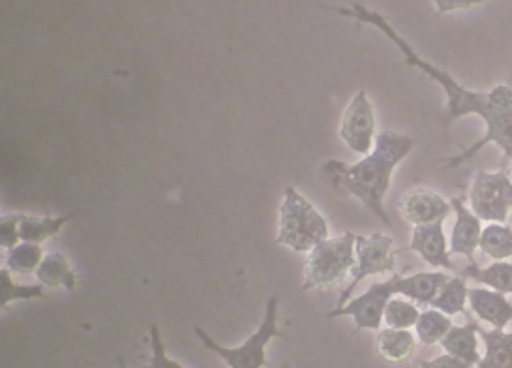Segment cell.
Segmentation results:
<instances>
[{
  "label": "cell",
  "mask_w": 512,
  "mask_h": 368,
  "mask_svg": "<svg viewBox=\"0 0 512 368\" xmlns=\"http://www.w3.org/2000/svg\"><path fill=\"white\" fill-rule=\"evenodd\" d=\"M451 275L443 271H424L415 275H398L396 293L411 299L417 305H432L437 293L449 282Z\"/></svg>",
  "instance_id": "14"
},
{
  "label": "cell",
  "mask_w": 512,
  "mask_h": 368,
  "mask_svg": "<svg viewBox=\"0 0 512 368\" xmlns=\"http://www.w3.org/2000/svg\"><path fill=\"white\" fill-rule=\"evenodd\" d=\"M443 222L445 220L426 224V226H415L407 248L417 256H421L430 267L452 271L454 265L449 254V241L443 230Z\"/></svg>",
  "instance_id": "12"
},
{
  "label": "cell",
  "mask_w": 512,
  "mask_h": 368,
  "mask_svg": "<svg viewBox=\"0 0 512 368\" xmlns=\"http://www.w3.org/2000/svg\"><path fill=\"white\" fill-rule=\"evenodd\" d=\"M441 348L452 357L464 361L471 367H479V323L469 318L466 325H452L447 337L441 340Z\"/></svg>",
  "instance_id": "15"
},
{
  "label": "cell",
  "mask_w": 512,
  "mask_h": 368,
  "mask_svg": "<svg viewBox=\"0 0 512 368\" xmlns=\"http://www.w3.org/2000/svg\"><path fill=\"white\" fill-rule=\"evenodd\" d=\"M484 256L490 260L505 261L512 258V228L505 222H490L484 226L479 245Z\"/></svg>",
  "instance_id": "21"
},
{
  "label": "cell",
  "mask_w": 512,
  "mask_h": 368,
  "mask_svg": "<svg viewBox=\"0 0 512 368\" xmlns=\"http://www.w3.org/2000/svg\"><path fill=\"white\" fill-rule=\"evenodd\" d=\"M467 301H469V288H467L466 276H451L449 282L441 288V292L437 293L430 307L445 312L447 316H458V314L467 316L466 305H469Z\"/></svg>",
  "instance_id": "22"
},
{
  "label": "cell",
  "mask_w": 512,
  "mask_h": 368,
  "mask_svg": "<svg viewBox=\"0 0 512 368\" xmlns=\"http://www.w3.org/2000/svg\"><path fill=\"white\" fill-rule=\"evenodd\" d=\"M467 303L473 314L482 322L490 323L492 329L505 331V327L512 322V303L505 293L490 290L486 286L469 288Z\"/></svg>",
  "instance_id": "13"
},
{
  "label": "cell",
  "mask_w": 512,
  "mask_h": 368,
  "mask_svg": "<svg viewBox=\"0 0 512 368\" xmlns=\"http://www.w3.org/2000/svg\"><path fill=\"white\" fill-rule=\"evenodd\" d=\"M74 215L76 213L64 216L21 215V241L44 245L49 239L57 237Z\"/></svg>",
  "instance_id": "18"
},
{
  "label": "cell",
  "mask_w": 512,
  "mask_h": 368,
  "mask_svg": "<svg viewBox=\"0 0 512 368\" xmlns=\"http://www.w3.org/2000/svg\"><path fill=\"white\" fill-rule=\"evenodd\" d=\"M376 346L377 352L385 361L394 365H404L415 353L417 335H413L411 329L385 327L377 331Z\"/></svg>",
  "instance_id": "17"
},
{
  "label": "cell",
  "mask_w": 512,
  "mask_h": 368,
  "mask_svg": "<svg viewBox=\"0 0 512 368\" xmlns=\"http://www.w3.org/2000/svg\"><path fill=\"white\" fill-rule=\"evenodd\" d=\"M419 368H475L471 365H467L464 361L452 357L449 353H443V355H437L430 361H422L421 367Z\"/></svg>",
  "instance_id": "30"
},
{
  "label": "cell",
  "mask_w": 512,
  "mask_h": 368,
  "mask_svg": "<svg viewBox=\"0 0 512 368\" xmlns=\"http://www.w3.org/2000/svg\"><path fill=\"white\" fill-rule=\"evenodd\" d=\"M396 280L394 275L389 280L374 282L366 292L359 297L349 299L346 305L336 307L327 314V318H351L357 331H379L385 318V308L389 305L396 293Z\"/></svg>",
  "instance_id": "8"
},
{
  "label": "cell",
  "mask_w": 512,
  "mask_h": 368,
  "mask_svg": "<svg viewBox=\"0 0 512 368\" xmlns=\"http://www.w3.org/2000/svg\"><path fill=\"white\" fill-rule=\"evenodd\" d=\"M329 239V222L295 186L284 192L278 215V235L274 243L293 252H310Z\"/></svg>",
  "instance_id": "3"
},
{
  "label": "cell",
  "mask_w": 512,
  "mask_h": 368,
  "mask_svg": "<svg viewBox=\"0 0 512 368\" xmlns=\"http://www.w3.org/2000/svg\"><path fill=\"white\" fill-rule=\"evenodd\" d=\"M46 252L42 245L19 243L6 254V269L14 275H36Z\"/></svg>",
  "instance_id": "24"
},
{
  "label": "cell",
  "mask_w": 512,
  "mask_h": 368,
  "mask_svg": "<svg viewBox=\"0 0 512 368\" xmlns=\"http://www.w3.org/2000/svg\"><path fill=\"white\" fill-rule=\"evenodd\" d=\"M479 337L484 342V355L477 368H512L507 331L484 329L479 325Z\"/></svg>",
  "instance_id": "20"
},
{
  "label": "cell",
  "mask_w": 512,
  "mask_h": 368,
  "mask_svg": "<svg viewBox=\"0 0 512 368\" xmlns=\"http://www.w3.org/2000/svg\"><path fill=\"white\" fill-rule=\"evenodd\" d=\"M151 350V361L147 368H184L179 361L167 355L164 340L160 337V327L156 323L151 325Z\"/></svg>",
  "instance_id": "27"
},
{
  "label": "cell",
  "mask_w": 512,
  "mask_h": 368,
  "mask_svg": "<svg viewBox=\"0 0 512 368\" xmlns=\"http://www.w3.org/2000/svg\"><path fill=\"white\" fill-rule=\"evenodd\" d=\"M492 0H432V4L436 6L437 14H451L458 10H469L473 6L486 4Z\"/></svg>",
  "instance_id": "29"
},
{
  "label": "cell",
  "mask_w": 512,
  "mask_h": 368,
  "mask_svg": "<svg viewBox=\"0 0 512 368\" xmlns=\"http://www.w3.org/2000/svg\"><path fill=\"white\" fill-rule=\"evenodd\" d=\"M194 333L199 342L209 350L216 353L229 368H263L267 365V346L272 338H286L278 327V297H271L265 307L263 322L259 323L254 335L237 346L226 348L220 342L205 333L201 327H194Z\"/></svg>",
  "instance_id": "5"
},
{
  "label": "cell",
  "mask_w": 512,
  "mask_h": 368,
  "mask_svg": "<svg viewBox=\"0 0 512 368\" xmlns=\"http://www.w3.org/2000/svg\"><path fill=\"white\" fill-rule=\"evenodd\" d=\"M507 342H509V350H511L512 355V331L511 333H507Z\"/></svg>",
  "instance_id": "31"
},
{
  "label": "cell",
  "mask_w": 512,
  "mask_h": 368,
  "mask_svg": "<svg viewBox=\"0 0 512 368\" xmlns=\"http://www.w3.org/2000/svg\"><path fill=\"white\" fill-rule=\"evenodd\" d=\"M464 276L486 286L490 290L512 295V263L509 261H494L488 267H479L477 263H469Z\"/></svg>",
  "instance_id": "19"
},
{
  "label": "cell",
  "mask_w": 512,
  "mask_h": 368,
  "mask_svg": "<svg viewBox=\"0 0 512 368\" xmlns=\"http://www.w3.org/2000/svg\"><path fill=\"white\" fill-rule=\"evenodd\" d=\"M419 316H421V310L417 307V303H413L411 299L402 295H394L385 308L383 323L392 329H415Z\"/></svg>",
  "instance_id": "25"
},
{
  "label": "cell",
  "mask_w": 512,
  "mask_h": 368,
  "mask_svg": "<svg viewBox=\"0 0 512 368\" xmlns=\"http://www.w3.org/2000/svg\"><path fill=\"white\" fill-rule=\"evenodd\" d=\"M36 278L44 288H51V290L61 288L66 292H74L77 288L76 269L70 263V258L62 252L46 254L36 271Z\"/></svg>",
  "instance_id": "16"
},
{
  "label": "cell",
  "mask_w": 512,
  "mask_h": 368,
  "mask_svg": "<svg viewBox=\"0 0 512 368\" xmlns=\"http://www.w3.org/2000/svg\"><path fill=\"white\" fill-rule=\"evenodd\" d=\"M398 209L407 224L415 228V226H426L439 220H447V216L451 215L452 205L451 201L445 200L441 194H437L430 188L419 186L409 190L400 198Z\"/></svg>",
  "instance_id": "10"
},
{
  "label": "cell",
  "mask_w": 512,
  "mask_h": 368,
  "mask_svg": "<svg viewBox=\"0 0 512 368\" xmlns=\"http://www.w3.org/2000/svg\"><path fill=\"white\" fill-rule=\"evenodd\" d=\"M451 329V316L437 308H428L419 316V322L415 325V335L424 346H436L441 344V340L447 337Z\"/></svg>",
  "instance_id": "23"
},
{
  "label": "cell",
  "mask_w": 512,
  "mask_h": 368,
  "mask_svg": "<svg viewBox=\"0 0 512 368\" xmlns=\"http://www.w3.org/2000/svg\"><path fill=\"white\" fill-rule=\"evenodd\" d=\"M469 209L482 222H505L512 211V179L507 169L477 171L469 186Z\"/></svg>",
  "instance_id": "6"
},
{
  "label": "cell",
  "mask_w": 512,
  "mask_h": 368,
  "mask_svg": "<svg viewBox=\"0 0 512 368\" xmlns=\"http://www.w3.org/2000/svg\"><path fill=\"white\" fill-rule=\"evenodd\" d=\"M119 367L128 368V367H126V363H124V359H122V357H121V359H119Z\"/></svg>",
  "instance_id": "32"
},
{
  "label": "cell",
  "mask_w": 512,
  "mask_h": 368,
  "mask_svg": "<svg viewBox=\"0 0 512 368\" xmlns=\"http://www.w3.org/2000/svg\"><path fill=\"white\" fill-rule=\"evenodd\" d=\"M325 10H331L338 16L355 19L364 25L376 27L377 31L385 34L394 46L400 49L404 55V64L407 68H417L424 76L436 81L447 96V115L443 119L445 126H451L454 121L475 115L484 121L486 132L482 139L467 147L452 158L441 160L445 168H456L462 166L467 160H471L475 154H479L486 145H496L501 153L511 160L512 164V87L509 85H497L488 92L473 91L464 87L458 79L436 66L434 62L422 59L421 55L413 49L406 38L392 27L391 21L383 14L368 10L361 2H351L349 6H323Z\"/></svg>",
  "instance_id": "1"
},
{
  "label": "cell",
  "mask_w": 512,
  "mask_h": 368,
  "mask_svg": "<svg viewBox=\"0 0 512 368\" xmlns=\"http://www.w3.org/2000/svg\"><path fill=\"white\" fill-rule=\"evenodd\" d=\"M21 241V215H2L0 218V246L12 250Z\"/></svg>",
  "instance_id": "28"
},
{
  "label": "cell",
  "mask_w": 512,
  "mask_h": 368,
  "mask_svg": "<svg viewBox=\"0 0 512 368\" xmlns=\"http://www.w3.org/2000/svg\"><path fill=\"white\" fill-rule=\"evenodd\" d=\"M355 241L357 235L346 231L338 237H329L306 254L302 290H334L344 284L355 267Z\"/></svg>",
  "instance_id": "4"
},
{
  "label": "cell",
  "mask_w": 512,
  "mask_h": 368,
  "mask_svg": "<svg viewBox=\"0 0 512 368\" xmlns=\"http://www.w3.org/2000/svg\"><path fill=\"white\" fill-rule=\"evenodd\" d=\"M44 297V286H27V284H17L14 280V273L8 269H0V308L6 310L10 303L14 301H31Z\"/></svg>",
  "instance_id": "26"
},
{
  "label": "cell",
  "mask_w": 512,
  "mask_h": 368,
  "mask_svg": "<svg viewBox=\"0 0 512 368\" xmlns=\"http://www.w3.org/2000/svg\"><path fill=\"white\" fill-rule=\"evenodd\" d=\"M355 267L351 271L353 280L349 282L346 290L340 295L338 305L342 307L349 301V297L357 290L364 278L374 275H394L396 271V248L394 239L385 233H372L368 237L357 235L355 241Z\"/></svg>",
  "instance_id": "7"
},
{
  "label": "cell",
  "mask_w": 512,
  "mask_h": 368,
  "mask_svg": "<svg viewBox=\"0 0 512 368\" xmlns=\"http://www.w3.org/2000/svg\"><path fill=\"white\" fill-rule=\"evenodd\" d=\"M282 368H289V365H284V367H282Z\"/></svg>",
  "instance_id": "33"
},
{
  "label": "cell",
  "mask_w": 512,
  "mask_h": 368,
  "mask_svg": "<svg viewBox=\"0 0 512 368\" xmlns=\"http://www.w3.org/2000/svg\"><path fill=\"white\" fill-rule=\"evenodd\" d=\"M376 109L368 98V92L359 91L347 104L340 123V139L351 153H372L376 145Z\"/></svg>",
  "instance_id": "9"
},
{
  "label": "cell",
  "mask_w": 512,
  "mask_h": 368,
  "mask_svg": "<svg viewBox=\"0 0 512 368\" xmlns=\"http://www.w3.org/2000/svg\"><path fill=\"white\" fill-rule=\"evenodd\" d=\"M413 147L415 139L411 136L385 130L377 136L372 153L362 156L359 162L347 164L342 160H329L321 169L331 179L334 188L357 198L385 226H391L385 198L391 190L394 171L406 160Z\"/></svg>",
  "instance_id": "2"
},
{
  "label": "cell",
  "mask_w": 512,
  "mask_h": 368,
  "mask_svg": "<svg viewBox=\"0 0 512 368\" xmlns=\"http://www.w3.org/2000/svg\"><path fill=\"white\" fill-rule=\"evenodd\" d=\"M452 213H454V226H452L451 241H449V254L464 256L469 263H475V252L479 250L482 235V220L475 215L462 198L451 200Z\"/></svg>",
  "instance_id": "11"
}]
</instances>
